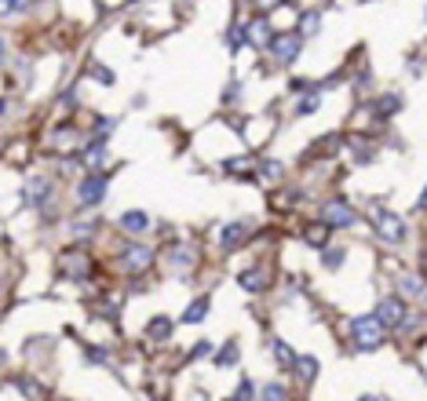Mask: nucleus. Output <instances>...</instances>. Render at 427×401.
I'll list each match as a JSON object with an SVG mask.
<instances>
[{
	"instance_id": "obj_6",
	"label": "nucleus",
	"mask_w": 427,
	"mask_h": 401,
	"mask_svg": "<svg viewBox=\"0 0 427 401\" xmlns=\"http://www.w3.org/2000/svg\"><path fill=\"white\" fill-rule=\"evenodd\" d=\"M103 197H106V175L91 172L88 179L77 186V201H81V204H99Z\"/></svg>"
},
{
	"instance_id": "obj_9",
	"label": "nucleus",
	"mask_w": 427,
	"mask_h": 401,
	"mask_svg": "<svg viewBox=\"0 0 427 401\" xmlns=\"http://www.w3.org/2000/svg\"><path fill=\"white\" fill-rule=\"evenodd\" d=\"M402 106H405V99H402L398 91H394V95H380V99L373 103V114H376L380 121H387V117H394V114H398Z\"/></svg>"
},
{
	"instance_id": "obj_22",
	"label": "nucleus",
	"mask_w": 427,
	"mask_h": 401,
	"mask_svg": "<svg viewBox=\"0 0 427 401\" xmlns=\"http://www.w3.org/2000/svg\"><path fill=\"white\" fill-rule=\"evenodd\" d=\"M296 372H299V379L310 383L314 376H318V361H314L310 354H307V358H296Z\"/></svg>"
},
{
	"instance_id": "obj_36",
	"label": "nucleus",
	"mask_w": 427,
	"mask_h": 401,
	"mask_svg": "<svg viewBox=\"0 0 427 401\" xmlns=\"http://www.w3.org/2000/svg\"><path fill=\"white\" fill-rule=\"evenodd\" d=\"M420 274H424V278H427V252H424V255H420Z\"/></svg>"
},
{
	"instance_id": "obj_15",
	"label": "nucleus",
	"mask_w": 427,
	"mask_h": 401,
	"mask_svg": "<svg viewBox=\"0 0 427 401\" xmlns=\"http://www.w3.org/2000/svg\"><path fill=\"white\" fill-rule=\"evenodd\" d=\"M329 230H332V227H329L325 219H322V222H310V227L304 230L307 245H310V248H325V241H329Z\"/></svg>"
},
{
	"instance_id": "obj_10",
	"label": "nucleus",
	"mask_w": 427,
	"mask_h": 401,
	"mask_svg": "<svg viewBox=\"0 0 427 401\" xmlns=\"http://www.w3.org/2000/svg\"><path fill=\"white\" fill-rule=\"evenodd\" d=\"M245 33H248V44H271L274 40V33H271V22L263 19H252V22H245Z\"/></svg>"
},
{
	"instance_id": "obj_25",
	"label": "nucleus",
	"mask_w": 427,
	"mask_h": 401,
	"mask_svg": "<svg viewBox=\"0 0 427 401\" xmlns=\"http://www.w3.org/2000/svg\"><path fill=\"white\" fill-rule=\"evenodd\" d=\"M234 401H256V383H252V379H241V383H237Z\"/></svg>"
},
{
	"instance_id": "obj_5",
	"label": "nucleus",
	"mask_w": 427,
	"mask_h": 401,
	"mask_svg": "<svg viewBox=\"0 0 427 401\" xmlns=\"http://www.w3.org/2000/svg\"><path fill=\"white\" fill-rule=\"evenodd\" d=\"M376 317L384 321L387 328H402V325H405V303H402L398 296H387V299H380Z\"/></svg>"
},
{
	"instance_id": "obj_12",
	"label": "nucleus",
	"mask_w": 427,
	"mask_h": 401,
	"mask_svg": "<svg viewBox=\"0 0 427 401\" xmlns=\"http://www.w3.org/2000/svg\"><path fill=\"white\" fill-rule=\"evenodd\" d=\"M336 150H340V135H322L318 142H310V150H307V157H314V160H322V157H336Z\"/></svg>"
},
{
	"instance_id": "obj_35",
	"label": "nucleus",
	"mask_w": 427,
	"mask_h": 401,
	"mask_svg": "<svg viewBox=\"0 0 427 401\" xmlns=\"http://www.w3.org/2000/svg\"><path fill=\"white\" fill-rule=\"evenodd\" d=\"M417 208H420V212H427V190H424V194H420V201H417Z\"/></svg>"
},
{
	"instance_id": "obj_30",
	"label": "nucleus",
	"mask_w": 427,
	"mask_h": 401,
	"mask_svg": "<svg viewBox=\"0 0 427 401\" xmlns=\"http://www.w3.org/2000/svg\"><path fill=\"white\" fill-rule=\"evenodd\" d=\"M402 288H405V292H413V296H420V292H424V281H420V278H405Z\"/></svg>"
},
{
	"instance_id": "obj_7",
	"label": "nucleus",
	"mask_w": 427,
	"mask_h": 401,
	"mask_svg": "<svg viewBox=\"0 0 427 401\" xmlns=\"http://www.w3.org/2000/svg\"><path fill=\"white\" fill-rule=\"evenodd\" d=\"M121 263H124V270H132V274H142V270L153 263V252L147 245H128L121 255Z\"/></svg>"
},
{
	"instance_id": "obj_23",
	"label": "nucleus",
	"mask_w": 427,
	"mask_h": 401,
	"mask_svg": "<svg viewBox=\"0 0 427 401\" xmlns=\"http://www.w3.org/2000/svg\"><path fill=\"white\" fill-rule=\"evenodd\" d=\"M318 106H322V95H314V91H310V95H304V99H299L296 114H299V117H307V114H314Z\"/></svg>"
},
{
	"instance_id": "obj_33",
	"label": "nucleus",
	"mask_w": 427,
	"mask_h": 401,
	"mask_svg": "<svg viewBox=\"0 0 427 401\" xmlns=\"http://www.w3.org/2000/svg\"><path fill=\"white\" fill-rule=\"evenodd\" d=\"M95 77H99L103 84H114V73H110V70H103V66H95Z\"/></svg>"
},
{
	"instance_id": "obj_26",
	"label": "nucleus",
	"mask_w": 427,
	"mask_h": 401,
	"mask_svg": "<svg viewBox=\"0 0 427 401\" xmlns=\"http://www.w3.org/2000/svg\"><path fill=\"white\" fill-rule=\"evenodd\" d=\"M234 361H237V343L230 340V343H227V347L216 354V365H234Z\"/></svg>"
},
{
	"instance_id": "obj_40",
	"label": "nucleus",
	"mask_w": 427,
	"mask_h": 401,
	"mask_svg": "<svg viewBox=\"0 0 427 401\" xmlns=\"http://www.w3.org/2000/svg\"><path fill=\"white\" fill-rule=\"evenodd\" d=\"M361 4H366V0H361Z\"/></svg>"
},
{
	"instance_id": "obj_20",
	"label": "nucleus",
	"mask_w": 427,
	"mask_h": 401,
	"mask_svg": "<svg viewBox=\"0 0 427 401\" xmlns=\"http://www.w3.org/2000/svg\"><path fill=\"white\" fill-rule=\"evenodd\" d=\"M147 332H150V340H168V335H172V321L168 317H153L147 325Z\"/></svg>"
},
{
	"instance_id": "obj_1",
	"label": "nucleus",
	"mask_w": 427,
	"mask_h": 401,
	"mask_svg": "<svg viewBox=\"0 0 427 401\" xmlns=\"http://www.w3.org/2000/svg\"><path fill=\"white\" fill-rule=\"evenodd\" d=\"M384 332H387V325L376 314H361V317L351 321V340H354L358 350H376L380 343H384Z\"/></svg>"
},
{
	"instance_id": "obj_41",
	"label": "nucleus",
	"mask_w": 427,
	"mask_h": 401,
	"mask_svg": "<svg viewBox=\"0 0 427 401\" xmlns=\"http://www.w3.org/2000/svg\"><path fill=\"white\" fill-rule=\"evenodd\" d=\"M230 401H234V398H230Z\"/></svg>"
},
{
	"instance_id": "obj_31",
	"label": "nucleus",
	"mask_w": 427,
	"mask_h": 401,
	"mask_svg": "<svg viewBox=\"0 0 427 401\" xmlns=\"http://www.w3.org/2000/svg\"><path fill=\"white\" fill-rule=\"evenodd\" d=\"M263 175H267V179H281V165H278V160H267Z\"/></svg>"
},
{
	"instance_id": "obj_37",
	"label": "nucleus",
	"mask_w": 427,
	"mask_h": 401,
	"mask_svg": "<svg viewBox=\"0 0 427 401\" xmlns=\"http://www.w3.org/2000/svg\"><path fill=\"white\" fill-rule=\"evenodd\" d=\"M256 4H260V8H271V4H278V0H256Z\"/></svg>"
},
{
	"instance_id": "obj_39",
	"label": "nucleus",
	"mask_w": 427,
	"mask_h": 401,
	"mask_svg": "<svg viewBox=\"0 0 427 401\" xmlns=\"http://www.w3.org/2000/svg\"><path fill=\"white\" fill-rule=\"evenodd\" d=\"M0 47H4V40H0Z\"/></svg>"
},
{
	"instance_id": "obj_16",
	"label": "nucleus",
	"mask_w": 427,
	"mask_h": 401,
	"mask_svg": "<svg viewBox=\"0 0 427 401\" xmlns=\"http://www.w3.org/2000/svg\"><path fill=\"white\" fill-rule=\"evenodd\" d=\"M147 227H150L147 212H124V215H121V230H124V234H142Z\"/></svg>"
},
{
	"instance_id": "obj_2",
	"label": "nucleus",
	"mask_w": 427,
	"mask_h": 401,
	"mask_svg": "<svg viewBox=\"0 0 427 401\" xmlns=\"http://www.w3.org/2000/svg\"><path fill=\"white\" fill-rule=\"evenodd\" d=\"M299 52H304V37H299V33H278L271 40V55H274L278 66H289V62H296Z\"/></svg>"
},
{
	"instance_id": "obj_28",
	"label": "nucleus",
	"mask_w": 427,
	"mask_h": 401,
	"mask_svg": "<svg viewBox=\"0 0 427 401\" xmlns=\"http://www.w3.org/2000/svg\"><path fill=\"white\" fill-rule=\"evenodd\" d=\"M263 401H285V387H281V383H271V387H263Z\"/></svg>"
},
{
	"instance_id": "obj_17",
	"label": "nucleus",
	"mask_w": 427,
	"mask_h": 401,
	"mask_svg": "<svg viewBox=\"0 0 427 401\" xmlns=\"http://www.w3.org/2000/svg\"><path fill=\"white\" fill-rule=\"evenodd\" d=\"M84 168H91V172H99L103 165H106V146H103V142H91V146L84 150Z\"/></svg>"
},
{
	"instance_id": "obj_19",
	"label": "nucleus",
	"mask_w": 427,
	"mask_h": 401,
	"mask_svg": "<svg viewBox=\"0 0 427 401\" xmlns=\"http://www.w3.org/2000/svg\"><path fill=\"white\" fill-rule=\"evenodd\" d=\"M194 259H197V255H194V248H190V245H176V248H172V263H176L179 270L194 266Z\"/></svg>"
},
{
	"instance_id": "obj_24",
	"label": "nucleus",
	"mask_w": 427,
	"mask_h": 401,
	"mask_svg": "<svg viewBox=\"0 0 427 401\" xmlns=\"http://www.w3.org/2000/svg\"><path fill=\"white\" fill-rule=\"evenodd\" d=\"M274 358H281L278 365H285V368H289V365H296V354H292V347H289V343H281V340H274Z\"/></svg>"
},
{
	"instance_id": "obj_11",
	"label": "nucleus",
	"mask_w": 427,
	"mask_h": 401,
	"mask_svg": "<svg viewBox=\"0 0 427 401\" xmlns=\"http://www.w3.org/2000/svg\"><path fill=\"white\" fill-rule=\"evenodd\" d=\"M237 281H241L245 292H267V288H271V274H267V270H245Z\"/></svg>"
},
{
	"instance_id": "obj_27",
	"label": "nucleus",
	"mask_w": 427,
	"mask_h": 401,
	"mask_svg": "<svg viewBox=\"0 0 427 401\" xmlns=\"http://www.w3.org/2000/svg\"><path fill=\"white\" fill-rule=\"evenodd\" d=\"M29 8V0H0V15H19Z\"/></svg>"
},
{
	"instance_id": "obj_38",
	"label": "nucleus",
	"mask_w": 427,
	"mask_h": 401,
	"mask_svg": "<svg viewBox=\"0 0 427 401\" xmlns=\"http://www.w3.org/2000/svg\"><path fill=\"white\" fill-rule=\"evenodd\" d=\"M361 401H380V398H361Z\"/></svg>"
},
{
	"instance_id": "obj_29",
	"label": "nucleus",
	"mask_w": 427,
	"mask_h": 401,
	"mask_svg": "<svg viewBox=\"0 0 427 401\" xmlns=\"http://www.w3.org/2000/svg\"><path fill=\"white\" fill-rule=\"evenodd\" d=\"M227 40H230V47H241V44L248 40V33H245V26H234L230 33H227Z\"/></svg>"
},
{
	"instance_id": "obj_32",
	"label": "nucleus",
	"mask_w": 427,
	"mask_h": 401,
	"mask_svg": "<svg viewBox=\"0 0 427 401\" xmlns=\"http://www.w3.org/2000/svg\"><path fill=\"white\" fill-rule=\"evenodd\" d=\"M340 263H343V252H340V248H336V252H325V266H329V270H336Z\"/></svg>"
},
{
	"instance_id": "obj_8",
	"label": "nucleus",
	"mask_w": 427,
	"mask_h": 401,
	"mask_svg": "<svg viewBox=\"0 0 427 401\" xmlns=\"http://www.w3.org/2000/svg\"><path fill=\"white\" fill-rule=\"evenodd\" d=\"M248 241V222H227L223 230H219V245L227 252H237Z\"/></svg>"
},
{
	"instance_id": "obj_21",
	"label": "nucleus",
	"mask_w": 427,
	"mask_h": 401,
	"mask_svg": "<svg viewBox=\"0 0 427 401\" xmlns=\"http://www.w3.org/2000/svg\"><path fill=\"white\" fill-rule=\"evenodd\" d=\"M299 29H304L307 37H314L322 29V11H304V19H299Z\"/></svg>"
},
{
	"instance_id": "obj_4",
	"label": "nucleus",
	"mask_w": 427,
	"mask_h": 401,
	"mask_svg": "<svg viewBox=\"0 0 427 401\" xmlns=\"http://www.w3.org/2000/svg\"><path fill=\"white\" fill-rule=\"evenodd\" d=\"M373 222H376L380 237L391 241V245H398V241L405 237V222H402V215H394V212H376Z\"/></svg>"
},
{
	"instance_id": "obj_14",
	"label": "nucleus",
	"mask_w": 427,
	"mask_h": 401,
	"mask_svg": "<svg viewBox=\"0 0 427 401\" xmlns=\"http://www.w3.org/2000/svg\"><path fill=\"white\" fill-rule=\"evenodd\" d=\"M26 197H29V204H44L47 197H52V183L47 179H29V186H26Z\"/></svg>"
},
{
	"instance_id": "obj_34",
	"label": "nucleus",
	"mask_w": 427,
	"mask_h": 401,
	"mask_svg": "<svg viewBox=\"0 0 427 401\" xmlns=\"http://www.w3.org/2000/svg\"><path fill=\"white\" fill-rule=\"evenodd\" d=\"M95 128H99V139H103V135H110V132H114V121L106 117V121H99V124H95Z\"/></svg>"
},
{
	"instance_id": "obj_3",
	"label": "nucleus",
	"mask_w": 427,
	"mask_h": 401,
	"mask_svg": "<svg viewBox=\"0 0 427 401\" xmlns=\"http://www.w3.org/2000/svg\"><path fill=\"white\" fill-rule=\"evenodd\" d=\"M322 219L329 222V227H354V208L347 204L343 197H336V201H325L322 204Z\"/></svg>"
},
{
	"instance_id": "obj_18",
	"label": "nucleus",
	"mask_w": 427,
	"mask_h": 401,
	"mask_svg": "<svg viewBox=\"0 0 427 401\" xmlns=\"http://www.w3.org/2000/svg\"><path fill=\"white\" fill-rule=\"evenodd\" d=\"M204 317H209V299H194V303H190V307L183 310V321H186V325H197V321H204Z\"/></svg>"
},
{
	"instance_id": "obj_13",
	"label": "nucleus",
	"mask_w": 427,
	"mask_h": 401,
	"mask_svg": "<svg viewBox=\"0 0 427 401\" xmlns=\"http://www.w3.org/2000/svg\"><path fill=\"white\" fill-rule=\"evenodd\" d=\"M62 266L70 270V278H84L88 270H91L88 255H81V252H66V255H62Z\"/></svg>"
}]
</instances>
